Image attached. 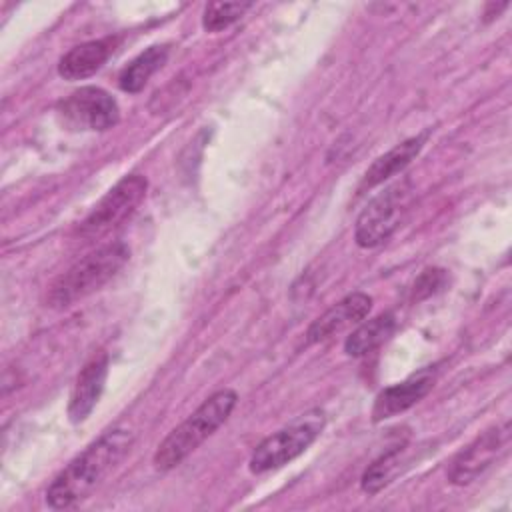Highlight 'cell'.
Segmentation results:
<instances>
[{"mask_svg": "<svg viewBox=\"0 0 512 512\" xmlns=\"http://www.w3.org/2000/svg\"><path fill=\"white\" fill-rule=\"evenodd\" d=\"M148 182L140 174L124 176L118 184H114L106 196L94 206V210L82 220L78 234L82 238H98L108 234L112 228L120 226L126 218H130L140 202L146 196Z\"/></svg>", "mask_w": 512, "mask_h": 512, "instance_id": "8992f818", "label": "cell"}, {"mask_svg": "<svg viewBox=\"0 0 512 512\" xmlns=\"http://www.w3.org/2000/svg\"><path fill=\"white\" fill-rule=\"evenodd\" d=\"M58 118L70 130L104 132L118 124V102L102 88L82 86L58 102Z\"/></svg>", "mask_w": 512, "mask_h": 512, "instance_id": "52a82bcc", "label": "cell"}, {"mask_svg": "<svg viewBox=\"0 0 512 512\" xmlns=\"http://www.w3.org/2000/svg\"><path fill=\"white\" fill-rule=\"evenodd\" d=\"M510 438V424L492 426L482 432L474 442L462 448L448 468V480L456 486L474 482L492 462L506 450Z\"/></svg>", "mask_w": 512, "mask_h": 512, "instance_id": "ba28073f", "label": "cell"}, {"mask_svg": "<svg viewBox=\"0 0 512 512\" xmlns=\"http://www.w3.org/2000/svg\"><path fill=\"white\" fill-rule=\"evenodd\" d=\"M238 394L230 388L214 392L206 398L180 426H176L156 448L154 466L162 472L176 468L188 458L208 436L218 430L232 414Z\"/></svg>", "mask_w": 512, "mask_h": 512, "instance_id": "7a4b0ae2", "label": "cell"}, {"mask_svg": "<svg viewBox=\"0 0 512 512\" xmlns=\"http://www.w3.org/2000/svg\"><path fill=\"white\" fill-rule=\"evenodd\" d=\"M114 44L116 40L102 38L88 40L70 48L58 62V74L64 80H84L96 74L114 52Z\"/></svg>", "mask_w": 512, "mask_h": 512, "instance_id": "7c38bea8", "label": "cell"}, {"mask_svg": "<svg viewBox=\"0 0 512 512\" xmlns=\"http://www.w3.org/2000/svg\"><path fill=\"white\" fill-rule=\"evenodd\" d=\"M166 60H168V46L154 44V46L146 48L142 54H138L132 62H128L122 68V72L118 76L120 90H124L128 94L140 92L146 86V82L150 80V76L156 70H160Z\"/></svg>", "mask_w": 512, "mask_h": 512, "instance_id": "5bb4252c", "label": "cell"}, {"mask_svg": "<svg viewBox=\"0 0 512 512\" xmlns=\"http://www.w3.org/2000/svg\"><path fill=\"white\" fill-rule=\"evenodd\" d=\"M108 376V356H94L76 376L68 402V418L72 424L84 422L96 408Z\"/></svg>", "mask_w": 512, "mask_h": 512, "instance_id": "8fae6325", "label": "cell"}, {"mask_svg": "<svg viewBox=\"0 0 512 512\" xmlns=\"http://www.w3.org/2000/svg\"><path fill=\"white\" fill-rule=\"evenodd\" d=\"M448 276H446V270L442 268H426L414 282V288H412V298L414 300H422V298H428L432 294H436L440 288H444Z\"/></svg>", "mask_w": 512, "mask_h": 512, "instance_id": "ac0fdd59", "label": "cell"}, {"mask_svg": "<svg viewBox=\"0 0 512 512\" xmlns=\"http://www.w3.org/2000/svg\"><path fill=\"white\" fill-rule=\"evenodd\" d=\"M410 194L412 186L408 178H402L378 192L356 218V244L360 248H376L386 242L400 226L410 204Z\"/></svg>", "mask_w": 512, "mask_h": 512, "instance_id": "5b68a950", "label": "cell"}, {"mask_svg": "<svg viewBox=\"0 0 512 512\" xmlns=\"http://www.w3.org/2000/svg\"><path fill=\"white\" fill-rule=\"evenodd\" d=\"M424 142H426V134H418V136H412V138L396 144L386 154L378 156L372 162V166L366 170V174L362 178V184H360V190L374 188V186L382 184L384 180L392 178L394 174L402 172L418 156Z\"/></svg>", "mask_w": 512, "mask_h": 512, "instance_id": "4fadbf2b", "label": "cell"}, {"mask_svg": "<svg viewBox=\"0 0 512 512\" xmlns=\"http://www.w3.org/2000/svg\"><path fill=\"white\" fill-rule=\"evenodd\" d=\"M134 434L128 428H112L78 454L46 490V504L54 510L70 508L104 480V476L128 454Z\"/></svg>", "mask_w": 512, "mask_h": 512, "instance_id": "6da1fadb", "label": "cell"}, {"mask_svg": "<svg viewBox=\"0 0 512 512\" xmlns=\"http://www.w3.org/2000/svg\"><path fill=\"white\" fill-rule=\"evenodd\" d=\"M250 2H210L202 16V26L206 32H220L232 26L250 8Z\"/></svg>", "mask_w": 512, "mask_h": 512, "instance_id": "e0dca14e", "label": "cell"}, {"mask_svg": "<svg viewBox=\"0 0 512 512\" xmlns=\"http://www.w3.org/2000/svg\"><path fill=\"white\" fill-rule=\"evenodd\" d=\"M404 446H394L390 452L382 454L380 458H376L362 474L360 486L366 494H376L380 492L384 486L390 484L392 476L396 474V468L400 464V454H402Z\"/></svg>", "mask_w": 512, "mask_h": 512, "instance_id": "2e32d148", "label": "cell"}, {"mask_svg": "<svg viewBox=\"0 0 512 512\" xmlns=\"http://www.w3.org/2000/svg\"><path fill=\"white\" fill-rule=\"evenodd\" d=\"M396 330V316L392 312L380 314L364 324H360L344 342V352L348 356H364L384 344Z\"/></svg>", "mask_w": 512, "mask_h": 512, "instance_id": "9a60e30c", "label": "cell"}, {"mask_svg": "<svg viewBox=\"0 0 512 512\" xmlns=\"http://www.w3.org/2000/svg\"><path fill=\"white\" fill-rule=\"evenodd\" d=\"M372 308V298L364 292H352L348 296H344L342 300H338L334 306H330L322 316H318L308 332H306V340L310 344L322 342L342 330H346L352 324L362 322L368 312Z\"/></svg>", "mask_w": 512, "mask_h": 512, "instance_id": "30bf717a", "label": "cell"}, {"mask_svg": "<svg viewBox=\"0 0 512 512\" xmlns=\"http://www.w3.org/2000/svg\"><path fill=\"white\" fill-rule=\"evenodd\" d=\"M436 370L432 366L418 370L416 374L408 376L406 380L384 388L372 406V420L374 422H382L386 418H392L404 410H408L410 406H414L416 402H420L434 386V376Z\"/></svg>", "mask_w": 512, "mask_h": 512, "instance_id": "9c48e42d", "label": "cell"}, {"mask_svg": "<svg viewBox=\"0 0 512 512\" xmlns=\"http://www.w3.org/2000/svg\"><path fill=\"white\" fill-rule=\"evenodd\" d=\"M130 250L124 242H110L80 258L60 274L48 290V306L68 308L108 284L128 262Z\"/></svg>", "mask_w": 512, "mask_h": 512, "instance_id": "3957f363", "label": "cell"}, {"mask_svg": "<svg viewBox=\"0 0 512 512\" xmlns=\"http://www.w3.org/2000/svg\"><path fill=\"white\" fill-rule=\"evenodd\" d=\"M326 416L314 408L300 414L294 422L264 438L250 456L248 468L252 474H264L298 458L322 432Z\"/></svg>", "mask_w": 512, "mask_h": 512, "instance_id": "277c9868", "label": "cell"}]
</instances>
